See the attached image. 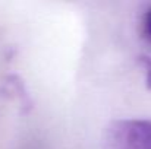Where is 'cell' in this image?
<instances>
[{"label": "cell", "mask_w": 151, "mask_h": 149, "mask_svg": "<svg viewBox=\"0 0 151 149\" xmlns=\"http://www.w3.org/2000/svg\"><path fill=\"white\" fill-rule=\"evenodd\" d=\"M107 149H151V121H117L109 129Z\"/></svg>", "instance_id": "1"}, {"label": "cell", "mask_w": 151, "mask_h": 149, "mask_svg": "<svg viewBox=\"0 0 151 149\" xmlns=\"http://www.w3.org/2000/svg\"><path fill=\"white\" fill-rule=\"evenodd\" d=\"M139 64L142 66L144 72H145V83H147V88L151 89V57L148 56H141L139 58Z\"/></svg>", "instance_id": "3"}, {"label": "cell", "mask_w": 151, "mask_h": 149, "mask_svg": "<svg viewBox=\"0 0 151 149\" xmlns=\"http://www.w3.org/2000/svg\"><path fill=\"white\" fill-rule=\"evenodd\" d=\"M141 31H142V35L151 43V7H148V9L144 12V15H142Z\"/></svg>", "instance_id": "2"}]
</instances>
